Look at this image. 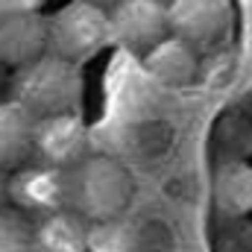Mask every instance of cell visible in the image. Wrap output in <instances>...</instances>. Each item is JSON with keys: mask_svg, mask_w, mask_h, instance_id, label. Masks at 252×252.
<instances>
[{"mask_svg": "<svg viewBox=\"0 0 252 252\" xmlns=\"http://www.w3.org/2000/svg\"><path fill=\"white\" fill-rule=\"evenodd\" d=\"M82 70L79 64L41 53L38 59L9 70L6 94L32 118L79 112L82 109Z\"/></svg>", "mask_w": 252, "mask_h": 252, "instance_id": "obj_1", "label": "cell"}, {"mask_svg": "<svg viewBox=\"0 0 252 252\" xmlns=\"http://www.w3.org/2000/svg\"><path fill=\"white\" fill-rule=\"evenodd\" d=\"M132 176L121 161L109 156H82L64 167V208L76 211L88 223L115 220L132 199Z\"/></svg>", "mask_w": 252, "mask_h": 252, "instance_id": "obj_2", "label": "cell"}, {"mask_svg": "<svg viewBox=\"0 0 252 252\" xmlns=\"http://www.w3.org/2000/svg\"><path fill=\"white\" fill-rule=\"evenodd\" d=\"M109 15L88 0H70L47 15V53L82 64L109 47Z\"/></svg>", "mask_w": 252, "mask_h": 252, "instance_id": "obj_3", "label": "cell"}, {"mask_svg": "<svg viewBox=\"0 0 252 252\" xmlns=\"http://www.w3.org/2000/svg\"><path fill=\"white\" fill-rule=\"evenodd\" d=\"M167 32L190 44L196 53L211 50L232 27L229 0H170L164 3Z\"/></svg>", "mask_w": 252, "mask_h": 252, "instance_id": "obj_4", "label": "cell"}, {"mask_svg": "<svg viewBox=\"0 0 252 252\" xmlns=\"http://www.w3.org/2000/svg\"><path fill=\"white\" fill-rule=\"evenodd\" d=\"M109 41L126 53L144 56L167 35V12L158 0H118L106 9Z\"/></svg>", "mask_w": 252, "mask_h": 252, "instance_id": "obj_5", "label": "cell"}, {"mask_svg": "<svg viewBox=\"0 0 252 252\" xmlns=\"http://www.w3.org/2000/svg\"><path fill=\"white\" fill-rule=\"evenodd\" d=\"M88 153V129L79 112H62L32 121V158L50 167H70Z\"/></svg>", "mask_w": 252, "mask_h": 252, "instance_id": "obj_6", "label": "cell"}, {"mask_svg": "<svg viewBox=\"0 0 252 252\" xmlns=\"http://www.w3.org/2000/svg\"><path fill=\"white\" fill-rule=\"evenodd\" d=\"M3 193L9 205L21 208L30 217L50 214L56 208H64V170L41 161H27L18 170L6 173Z\"/></svg>", "mask_w": 252, "mask_h": 252, "instance_id": "obj_7", "label": "cell"}, {"mask_svg": "<svg viewBox=\"0 0 252 252\" xmlns=\"http://www.w3.org/2000/svg\"><path fill=\"white\" fill-rule=\"evenodd\" d=\"M47 53V15L38 9L0 15V64L15 70Z\"/></svg>", "mask_w": 252, "mask_h": 252, "instance_id": "obj_8", "label": "cell"}, {"mask_svg": "<svg viewBox=\"0 0 252 252\" xmlns=\"http://www.w3.org/2000/svg\"><path fill=\"white\" fill-rule=\"evenodd\" d=\"M32 247L35 252H85L88 250V220L70 208L32 217Z\"/></svg>", "mask_w": 252, "mask_h": 252, "instance_id": "obj_9", "label": "cell"}, {"mask_svg": "<svg viewBox=\"0 0 252 252\" xmlns=\"http://www.w3.org/2000/svg\"><path fill=\"white\" fill-rule=\"evenodd\" d=\"M144 67L153 79L164 85H188L199 70V53L176 35H164L144 53Z\"/></svg>", "mask_w": 252, "mask_h": 252, "instance_id": "obj_10", "label": "cell"}, {"mask_svg": "<svg viewBox=\"0 0 252 252\" xmlns=\"http://www.w3.org/2000/svg\"><path fill=\"white\" fill-rule=\"evenodd\" d=\"M32 115L9 97L0 100V173H12L32 158Z\"/></svg>", "mask_w": 252, "mask_h": 252, "instance_id": "obj_11", "label": "cell"}, {"mask_svg": "<svg viewBox=\"0 0 252 252\" xmlns=\"http://www.w3.org/2000/svg\"><path fill=\"white\" fill-rule=\"evenodd\" d=\"M214 205L226 220H241L252 211V167L232 158L214 173Z\"/></svg>", "mask_w": 252, "mask_h": 252, "instance_id": "obj_12", "label": "cell"}, {"mask_svg": "<svg viewBox=\"0 0 252 252\" xmlns=\"http://www.w3.org/2000/svg\"><path fill=\"white\" fill-rule=\"evenodd\" d=\"M0 252H35L32 217L9 202H0Z\"/></svg>", "mask_w": 252, "mask_h": 252, "instance_id": "obj_13", "label": "cell"}, {"mask_svg": "<svg viewBox=\"0 0 252 252\" xmlns=\"http://www.w3.org/2000/svg\"><path fill=\"white\" fill-rule=\"evenodd\" d=\"M44 0H0V15L6 12H24V9H38Z\"/></svg>", "mask_w": 252, "mask_h": 252, "instance_id": "obj_14", "label": "cell"}, {"mask_svg": "<svg viewBox=\"0 0 252 252\" xmlns=\"http://www.w3.org/2000/svg\"><path fill=\"white\" fill-rule=\"evenodd\" d=\"M6 82H9V70H6V67L0 64V97L6 94Z\"/></svg>", "mask_w": 252, "mask_h": 252, "instance_id": "obj_15", "label": "cell"}, {"mask_svg": "<svg viewBox=\"0 0 252 252\" xmlns=\"http://www.w3.org/2000/svg\"><path fill=\"white\" fill-rule=\"evenodd\" d=\"M88 3H94V6H103V9H109V6H115L118 0H88Z\"/></svg>", "mask_w": 252, "mask_h": 252, "instance_id": "obj_16", "label": "cell"}, {"mask_svg": "<svg viewBox=\"0 0 252 252\" xmlns=\"http://www.w3.org/2000/svg\"><path fill=\"white\" fill-rule=\"evenodd\" d=\"M3 188H6V179H3V173H0V202H6V193H3Z\"/></svg>", "mask_w": 252, "mask_h": 252, "instance_id": "obj_17", "label": "cell"}]
</instances>
